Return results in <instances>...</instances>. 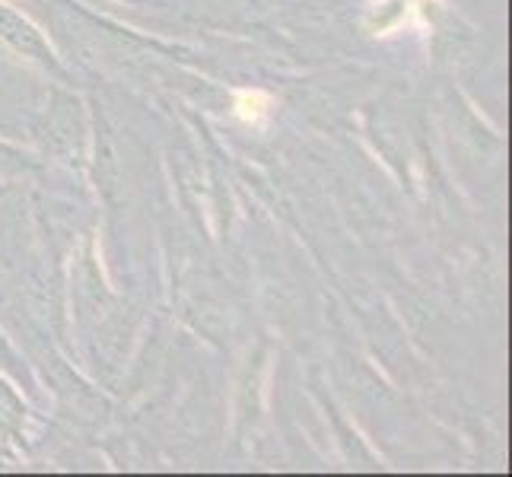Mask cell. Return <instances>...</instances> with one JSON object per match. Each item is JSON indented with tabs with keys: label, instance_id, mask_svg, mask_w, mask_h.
I'll return each instance as SVG.
<instances>
[]
</instances>
